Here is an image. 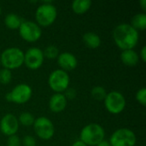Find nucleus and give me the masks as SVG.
<instances>
[{
    "label": "nucleus",
    "mask_w": 146,
    "mask_h": 146,
    "mask_svg": "<svg viewBox=\"0 0 146 146\" xmlns=\"http://www.w3.org/2000/svg\"><path fill=\"white\" fill-rule=\"evenodd\" d=\"M91 94L93 98H95L97 100H103L105 98L107 92H106V90L104 89V87H103L101 86H97L92 89Z\"/></svg>",
    "instance_id": "aec40b11"
},
{
    "label": "nucleus",
    "mask_w": 146,
    "mask_h": 146,
    "mask_svg": "<svg viewBox=\"0 0 146 146\" xmlns=\"http://www.w3.org/2000/svg\"><path fill=\"white\" fill-rule=\"evenodd\" d=\"M69 81V75L62 69H56L52 71L48 78V84L50 87L56 93L65 92L68 88Z\"/></svg>",
    "instance_id": "39448f33"
},
{
    "label": "nucleus",
    "mask_w": 146,
    "mask_h": 146,
    "mask_svg": "<svg viewBox=\"0 0 146 146\" xmlns=\"http://www.w3.org/2000/svg\"><path fill=\"white\" fill-rule=\"evenodd\" d=\"M136 99L137 101L141 104L142 105H145L146 104V88L145 87H142L140 88L137 93H136Z\"/></svg>",
    "instance_id": "b1692460"
},
{
    "label": "nucleus",
    "mask_w": 146,
    "mask_h": 146,
    "mask_svg": "<svg viewBox=\"0 0 146 146\" xmlns=\"http://www.w3.org/2000/svg\"><path fill=\"white\" fill-rule=\"evenodd\" d=\"M23 145L24 146H35L36 145V141L35 139L33 136L27 135L23 139Z\"/></svg>",
    "instance_id": "a878e982"
},
{
    "label": "nucleus",
    "mask_w": 146,
    "mask_h": 146,
    "mask_svg": "<svg viewBox=\"0 0 146 146\" xmlns=\"http://www.w3.org/2000/svg\"><path fill=\"white\" fill-rule=\"evenodd\" d=\"M57 62L62 70H73L78 65V60L76 56L70 52H62L58 55Z\"/></svg>",
    "instance_id": "ddd939ff"
},
{
    "label": "nucleus",
    "mask_w": 146,
    "mask_h": 146,
    "mask_svg": "<svg viewBox=\"0 0 146 146\" xmlns=\"http://www.w3.org/2000/svg\"><path fill=\"white\" fill-rule=\"evenodd\" d=\"M18 29L21 37L27 42L37 41L42 34V30L39 25L32 21H23Z\"/></svg>",
    "instance_id": "9d476101"
},
{
    "label": "nucleus",
    "mask_w": 146,
    "mask_h": 146,
    "mask_svg": "<svg viewBox=\"0 0 146 146\" xmlns=\"http://www.w3.org/2000/svg\"><path fill=\"white\" fill-rule=\"evenodd\" d=\"M75 95H76V92H75V90L74 88H68L65 91V94H64L66 98H69V99L74 98Z\"/></svg>",
    "instance_id": "bb28decb"
},
{
    "label": "nucleus",
    "mask_w": 146,
    "mask_h": 146,
    "mask_svg": "<svg viewBox=\"0 0 146 146\" xmlns=\"http://www.w3.org/2000/svg\"><path fill=\"white\" fill-rule=\"evenodd\" d=\"M139 3H140V5H141L142 9H143L144 10H145L146 9V0H140Z\"/></svg>",
    "instance_id": "7c9ffc66"
},
{
    "label": "nucleus",
    "mask_w": 146,
    "mask_h": 146,
    "mask_svg": "<svg viewBox=\"0 0 146 146\" xmlns=\"http://www.w3.org/2000/svg\"><path fill=\"white\" fill-rule=\"evenodd\" d=\"M19 128V121L16 116L13 114L8 113L4 115L0 121L1 132L8 136L14 135L17 133Z\"/></svg>",
    "instance_id": "f8f14e48"
},
{
    "label": "nucleus",
    "mask_w": 146,
    "mask_h": 146,
    "mask_svg": "<svg viewBox=\"0 0 146 146\" xmlns=\"http://www.w3.org/2000/svg\"><path fill=\"white\" fill-rule=\"evenodd\" d=\"M33 128L37 136L44 140L51 139L55 133V127L52 121L45 116H40L35 119Z\"/></svg>",
    "instance_id": "1a4fd4ad"
},
{
    "label": "nucleus",
    "mask_w": 146,
    "mask_h": 146,
    "mask_svg": "<svg viewBox=\"0 0 146 146\" xmlns=\"http://www.w3.org/2000/svg\"><path fill=\"white\" fill-rule=\"evenodd\" d=\"M32 88L27 84H19L15 86L10 92L6 94V99L18 104L27 103L32 97Z\"/></svg>",
    "instance_id": "6e6552de"
},
{
    "label": "nucleus",
    "mask_w": 146,
    "mask_h": 146,
    "mask_svg": "<svg viewBox=\"0 0 146 146\" xmlns=\"http://www.w3.org/2000/svg\"><path fill=\"white\" fill-rule=\"evenodd\" d=\"M140 57L142 58L143 62L146 61V46H143L140 50Z\"/></svg>",
    "instance_id": "cd10ccee"
},
{
    "label": "nucleus",
    "mask_w": 146,
    "mask_h": 146,
    "mask_svg": "<svg viewBox=\"0 0 146 146\" xmlns=\"http://www.w3.org/2000/svg\"><path fill=\"white\" fill-rule=\"evenodd\" d=\"M109 142L111 146H134L136 135L129 128H120L113 133Z\"/></svg>",
    "instance_id": "423d86ee"
},
{
    "label": "nucleus",
    "mask_w": 146,
    "mask_h": 146,
    "mask_svg": "<svg viewBox=\"0 0 146 146\" xmlns=\"http://www.w3.org/2000/svg\"><path fill=\"white\" fill-rule=\"evenodd\" d=\"M113 38L116 45L122 50L134 48L139 41V34L133 26L127 23L117 25L113 30Z\"/></svg>",
    "instance_id": "f257e3e1"
},
{
    "label": "nucleus",
    "mask_w": 146,
    "mask_h": 146,
    "mask_svg": "<svg viewBox=\"0 0 146 146\" xmlns=\"http://www.w3.org/2000/svg\"><path fill=\"white\" fill-rule=\"evenodd\" d=\"M96 146H111V145H110V142H109L108 140L104 139V140H102L100 143H98V144Z\"/></svg>",
    "instance_id": "c85d7f7f"
},
{
    "label": "nucleus",
    "mask_w": 146,
    "mask_h": 146,
    "mask_svg": "<svg viewBox=\"0 0 146 146\" xmlns=\"http://www.w3.org/2000/svg\"><path fill=\"white\" fill-rule=\"evenodd\" d=\"M72 146H88L87 145H86L84 142H82L81 140H77V141H75Z\"/></svg>",
    "instance_id": "c756f323"
},
{
    "label": "nucleus",
    "mask_w": 146,
    "mask_h": 146,
    "mask_svg": "<svg viewBox=\"0 0 146 146\" xmlns=\"http://www.w3.org/2000/svg\"><path fill=\"white\" fill-rule=\"evenodd\" d=\"M105 131L102 126L97 123H90L85 126L80 132V139L87 145L95 146L104 139Z\"/></svg>",
    "instance_id": "f03ea898"
},
{
    "label": "nucleus",
    "mask_w": 146,
    "mask_h": 146,
    "mask_svg": "<svg viewBox=\"0 0 146 146\" xmlns=\"http://www.w3.org/2000/svg\"><path fill=\"white\" fill-rule=\"evenodd\" d=\"M22 22H23L22 19L18 15H16L15 13H9L4 18L5 25L10 29L19 28Z\"/></svg>",
    "instance_id": "f3484780"
},
{
    "label": "nucleus",
    "mask_w": 146,
    "mask_h": 146,
    "mask_svg": "<svg viewBox=\"0 0 146 146\" xmlns=\"http://www.w3.org/2000/svg\"><path fill=\"white\" fill-rule=\"evenodd\" d=\"M82 38H83L84 43L89 48H92V49H96V48L99 47L100 44H101V38H100V37L96 33H93V32H87V33H86L83 35Z\"/></svg>",
    "instance_id": "dca6fc26"
},
{
    "label": "nucleus",
    "mask_w": 146,
    "mask_h": 146,
    "mask_svg": "<svg viewBox=\"0 0 146 146\" xmlns=\"http://www.w3.org/2000/svg\"><path fill=\"white\" fill-rule=\"evenodd\" d=\"M12 79V74L9 69L2 68L0 69V83L8 84L10 82Z\"/></svg>",
    "instance_id": "5701e85b"
},
{
    "label": "nucleus",
    "mask_w": 146,
    "mask_h": 146,
    "mask_svg": "<svg viewBox=\"0 0 146 146\" xmlns=\"http://www.w3.org/2000/svg\"><path fill=\"white\" fill-rule=\"evenodd\" d=\"M21 142L20 138L14 134L11 136H9L8 139H7V146H21Z\"/></svg>",
    "instance_id": "393cba45"
},
{
    "label": "nucleus",
    "mask_w": 146,
    "mask_h": 146,
    "mask_svg": "<svg viewBox=\"0 0 146 146\" xmlns=\"http://www.w3.org/2000/svg\"><path fill=\"white\" fill-rule=\"evenodd\" d=\"M0 65H1V62H0Z\"/></svg>",
    "instance_id": "473e14b6"
},
{
    "label": "nucleus",
    "mask_w": 146,
    "mask_h": 146,
    "mask_svg": "<svg viewBox=\"0 0 146 146\" xmlns=\"http://www.w3.org/2000/svg\"><path fill=\"white\" fill-rule=\"evenodd\" d=\"M43 53H44V56H46L48 58H56L59 55V50L56 45L50 44L45 47Z\"/></svg>",
    "instance_id": "4be33fe9"
},
{
    "label": "nucleus",
    "mask_w": 146,
    "mask_h": 146,
    "mask_svg": "<svg viewBox=\"0 0 146 146\" xmlns=\"http://www.w3.org/2000/svg\"><path fill=\"white\" fill-rule=\"evenodd\" d=\"M104 105L109 112L112 114H119L122 112L126 107V98L121 92L112 91L107 93L104 98Z\"/></svg>",
    "instance_id": "0eeeda50"
},
{
    "label": "nucleus",
    "mask_w": 146,
    "mask_h": 146,
    "mask_svg": "<svg viewBox=\"0 0 146 146\" xmlns=\"http://www.w3.org/2000/svg\"><path fill=\"white\" fill-rule=\"evenodd\" d=\"M121 59L124 64L128 66H134L139 62V56L133 49H130L122 50L121 54Z\"/></svg>",
    "instance_id": "2eb2a0df"
},
{
    "label": "nucleus",
    "mask_w": 146,
    "mask_h": 146,
    "mask_svg": "<svg viewBox=\"0 0 146 146\" xmlns=\"http://www.w3.org/2000/svg\"><path fill=\"white\" fill-rule=\"evenodd\" d=\"M92 5L91 0H74L72 3V9L77 14H84Z\"/></svg>",
    "instance_id": "a211bd4d"
},
{
    "label": "nucleus",
    "mask_w": 146,
    "mask_h": 146,
    "mask_svg": "<svg viewBox=\"0 0 146 146\" xmlns=\"http://www.w3.org/2000/svg\"><path fill=\"white\" fill-rule=\"evenodd\" d=\"M131 26L136 30H145L146 28V15L145 13H138L133 16L131 20Z\"/></svg>",
    "instance_id": "6ab92c4d"
},
{
    "label": "nucleus",
    "mask_w": 146,
    "mask_h": 146,
    "mask_svg": "<svg viewBox=\"0 0 146 146\" xmlns=\"http://www.w3.org/2000/svg\"><path fill=\"white\" fill-rule=\"evenodd\" d=\"M43 50L38 47H31L24 53V62L30 69H37L44 62Z\"/></svg>",
    "instance_id": "9b49d317"
},
{
    "label": "nucleus",
    "mask_w": 146,
    "mask_h": 146,
    "mask_svg": "<svg viewBox=\"0 0 146 146\" xmlns=\"http://www.w3.org/2000/svg\"><path fill=\"white\" fill-rule=\"evenodd\" d=\"M34 121H35L34 116L31 113L23 112L20 115L18 121H20L24 126H32V125H33Z\"/></svg>",
    "instance_id": "412c9836"
},
{
    "label": "nucleus",
    "mask_w": 146,
    "mask_h": 146,
    "mask_svg": "<svg viewBox=\"0 0 146 146\" xmlns=\"http://www.w3.org/2000/svg\"><path fill=\"white\" fill-rule=\"evenodd\" d=\"M1 10H2V9H1V6H0V15H1Z\"/></svg>",
    "instance_id": "2f4dec72"
},
{
    "label": "nucleus",
    "mask_w": 146,
    "mask_h": 146,
    "mask_svg": "<svg viewBox=\"0 0 146 146\" xmlns=\"http://www.w3.org/2000/svg\"><path fill=\"white\" fill-rule=\"evenodd\" d=\"M1 64L7 69H15L21 67L24 62V52L18 47L5 49L0 56Z\"/></svg>",
    "instance_id": "7ed1b4c3"
},
{
    "label": "nucleus",
    "mask_w": 146,
    "mask_h": 146,
    "mask_svg": "<svg viewBox=\"0 0 146 146\" xmlns=\"http://www.w3.org/2000/svg\"><path fill=\"white\" fill-rule=\"evenodd\" d=\"M57 16V9L51 2H44L40 4L35 12V18L38 23L46 27L52 24Z\"/></svg>",
    "instance_id": "20e7f679"
},
{
    "label": "nucleus",
    "mask_w": 146,
    "mask_h": 146,
    "mask_svg": "<svg viewBox=\"0 0 146 146\" xmlns=\"http://www.w3.org/2000/svg\"><path fill=\"white\" fill-rule=\"evenodd\" d=\"M67 106V98L62 93H55L49 101V107L51 111L58 113L62 111Z\"/></svg>",
    "instance_id": "4468645a"
}]
</instances>
